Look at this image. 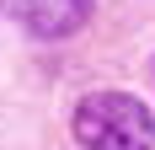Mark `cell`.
<instances>
[{"mask_svg":"<svg viewBox=\"0 0 155 150\" xmlns=\"http://www.w3.org/2000/svg\"><path fill=\"white\" fill-rule=\"evenodd\" d=\"M80 150H155V118L128 91H86L70 113Z\"/></svg>","mask_w":155,"mask_h":150,"instance_id":"cell-1","label":"cell"},{"mask_svg":"<svg viewBox=\"0 0 155 150\" xmlns=\"http://www.w3.org/2000/svg\"><path fill=\"white\" fill-rule=\"evenodd\" d=\"M5 11L32 32V38H70L86 27L91 0H0Z\"/></svg>","mask_w":155,"mask_h":150,"instance_id":"cell-2","label":"cell"}]
</instances>
